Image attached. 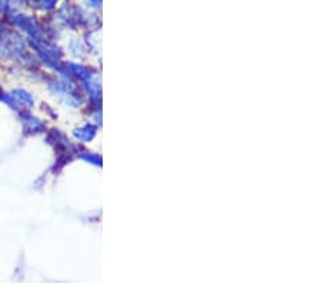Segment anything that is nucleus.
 Here are the masks:
<instances>
[{
	"label": "nucleus",
	"instance_id": "obj_1",
	"mask_svg": "<svg viewBox=\"0 0 321 283\" xmlns=\"http://www.w3.org/2000/svg\"><path fill=\"white\" fill-rule=\"evenodd\" d=\"M20 118L23 120V127H25V130H28V132H30L31 134L43 132L44 123L39 119V118H34V116H31L30 113H26V112L20 113Z\"/></svg>",
	"mask_w": 321,
	"mask_h": 283
},
{
	"label": "nucleus",
	"instance_id": "obj_2",
	"mask_svg": "<svg viewBox=\"0 0 321 283\" xmlns=\"http://www.w3.org/2000/svg\"><path fill=\"white\" fill-rule=\"evenodd\" d=\"M12 97L15 99L19 106H25V109H31L34 106V97L31 96L28 90L25 89H15L12 90Z\"/></svg>",
	"mask_w": 321,
	"mask_h": 283
},
{
	"label": "nucleus",
	"instance_id": "obj_3",
	"mask_svg": "<svg viewBox=\"0 0 321 283\" xmlns=\"http://www.w3.org/2000/svg\"><path fill=\"white\" fill-rule=\"evenodd\" d=\"M96 133V130L93 129V126H90V125H86V126H82V127H77L76 130L73 132L74 137L77 139V140H80V142H88V140H91L93 139V136Z\"/></svg>",
	"mask_w": 321,
	"mask_h": 283
},
{
	"label": "nucleus",
	"instance_id": "obj_4",
	"mask_svg": "<svg viewBox=\"0 0 321 283\" xmlns=\"http://www.w3.org/2000/svg\"><path fill=\"white\" fill-rule=\"evenodd\" d=\"M58 0H36V6L40 10H50L56 6Z\"/></svg>",
	"mask_w": 321,
	"mask_h": 283
},
{
	"label": "nucleus",
	"instance_id": "obj_5",
	"mask_svg": "<svg viewBox=\"0 0 321 283\" xmlns=\"http://www.w3.org/2000/svg\"><path fill=\"white\" fill-rule=\"evenodd\" d=\"M90 7H99L102 4V0H86Z\"/></svg>",
	"mask_w": 321,
	"mask_h": 283
},
{
	"label": "nucleus",
	"instance_id": "obj_6",
	"mask_svg": "<svg viewBox=\"0 0 321 283\" xmlns=\"http://www.w3.org/2000/svg\"><path fill=\"white\" fill-rule=\"evenodd\" d=\"M7 3H9V0H0V12H3L6 9Z\"/></svg>",
	"mask_w": 321,
	"mask_h": 283
}]
</instances>
